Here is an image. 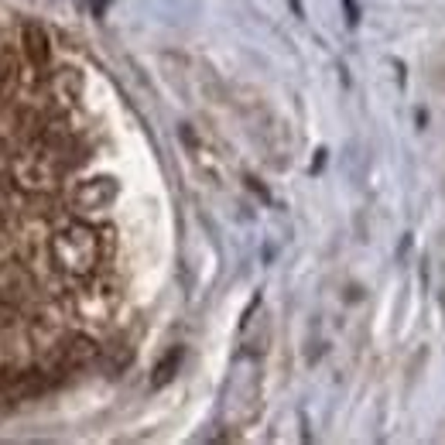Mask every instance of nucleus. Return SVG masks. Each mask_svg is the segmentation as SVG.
Returning a JSON list of instances; mask_svg holds the SVG:
<instances>
[{
    "label": "nucleus",
    "mask_w": 445,
    "mask_h": 445,
    "mask_svg": "<svg viewBox=\"0 0 445 445\" xmlns=\"http://www.w3.org/2000/svg\"><path fill=\"white\" fill-rule=\"evenodd\" d=\"M178 359H181V350H172V353H168L165 359H161V363H158V370H155V373H158V377H155V387H165V384L175 377Z\"/></svg>",
    "instance_id": "obj_7"
},
{
    "label": "nucleus",
    "mask_w": 445,
    "mask_h": 445,
    "mask_svg": "<svg viewBox=\"0 0 445 445\" xmlns=\"http://www.w3.org/2000/svg\"><path fill=\"white\" fill-rule=\"evenodd\" d=\"M48 254H52V264L59 267V274H66L69 281H89L103 257L99 233L89 223H69L52 237Z\"/></svg>",
    "instance_id": "obj_1"
},
{
    "label": "nucleus",
    "mask_w": 445,
    "mask_h": 445,
    "mask_svg": "<svg viewBox=\"0 0 445 445\" xmlns=\"http://www.w3.org/2000/svg\"><path fill=\"white\" fill-rule=\"evenodd\" d=\"M34 298V277L14 261L0 264V301H7L10 308H21Z\"/></svg>",
    "instance_id": "obj_3"
},
{
    "label": "nucleus",
    "mask_w": 445,
    "mask_h": 445,
    "mask_svg": "<svg viewBox=\"0 0 445 445\" xmlns=\"http://www.w3.org/2000/svg\"><path fill=\"white\" fill-rule=\"evenodd\" d=\"M113 199H117V181H113V178H89V181H79L76 192H72L76 212H99V209H110Z\"/></svg>",
    "instance_id": "obj_4"
},
{
    "label": "nucleus",
    "mask_w": 445,
    "mask_h": 445,
    "mask_svg": "<svg viewBox=\"0 0 445 445\" xmlns=\"http://www.w3.org/2000/svg\"><path fill=\"white\" fill-rule=\"evenodd\" d=\"M24 52H28V62H31L34 69H45V66H48V55H52V48H48V31H45L41 24H34V21L24 24Z\"/></svg>",
    "instance_id": "obj_5"
},
{
    "label": "nucleus",
    "mask_w": 445,
    "mask_h": 445,
    "mask_svg": "<svg viewBox=\"0 0 445 445\" xmlns=\"http://www.w3.org/2000/svg\"><path fill=\"white\" fill-rule=\"evenodd\" d=\"M69 305H72V315H76L79 322H86V326H106V322L113 319L117 305H120V291H117L113 284L89 281V284H83V288L69 298Z\"/></svg>",
    "instance_id": "obj_2"
},
{
    "label": "nucleus",
    "mask_w": 445,
    "mask_h": 445,
    "mask_svg": "<svg viewBox=\"0 0 445 445\" xmlns=\"http://www.w3.org/2000/svg\"><path fill=\"white\" fill-rule=\"evenodd\" d=\"M52 89H55V99H59V103L72 106V103L79 99V92H83V76H79V69H59V72L52 76Z\"/></svg>",
    "instance_id": "obj_6"
}]
</instances>
